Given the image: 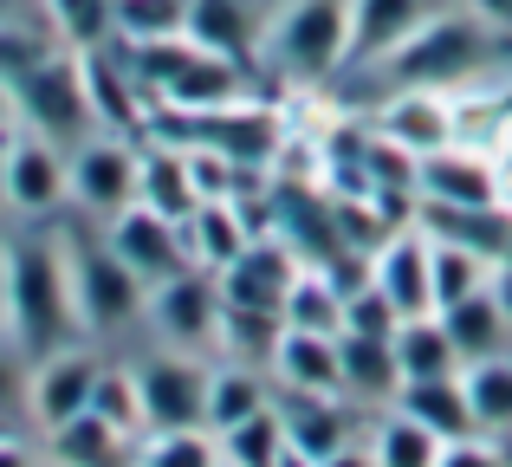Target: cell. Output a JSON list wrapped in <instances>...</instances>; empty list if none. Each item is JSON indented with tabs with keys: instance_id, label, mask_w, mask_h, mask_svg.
I'll use <instances>...</instances> for the list:
<instances>
[{
	"instance_id": "cell-1",
	"label": "cell",
	"mask_w": 512,
	"mask_h": 467,
	"mask_svg": "<svg viewBox=\"0 0 512 467\" xmlns=\"http://www.w3.org/2000/svg\"><path fill=\"white\" fill-rule=\"evenodd\" d=\"M0 247H7V338L20 344L33 364L52 357V351H65V344H85L59 228H26V234L0 240Z\"/></svg>"
},
{
	"instance_id": "cell-2",
	"label": "cell",
	"mask_w": 512,
	"mask_h": 467,
	"mask_svg": "<svg viewBox=\"0 0 512 467\" xmlns=\"http://www.w3.org/2000/svg\"><path fill=\"white\" fill-rule=\"evenodd\" d=\"M506 52H512V39L493 33L487 20H474V13L461 7V13H435L409 46L389 52V59L376 65V78H383V98L402 91V85H415V91H461V85H474V78L512 65Z\"/></svg>"
},
{
	"instance_id": "cell-3",
	"label": "cell",
	"mask_w": 512,
	"mask_h": 467,
	"mask_svg": "<svg viewBox=\"0 0 512 467\" xmlns=\"http://www.w3.org/2000/svg\"><path fill=\"white\" fill-rule=\"evenodd\" d=\"M350 52V0H279L260 33V65L286 91H325Z\"/></svg>"
},
{
	"instance_id": "cell-4",
	"label": "cell",
	"mask_w": 512,
	"mask_h": 467,
	"mask_svg": "<svg viewBox=\"0 0 512 467\" xmlns=\"http://www.w3.org/2000/svg\"><path fill=\"white\" fill-rule=\"evenodd\" d=\"M59 247H65V273H72L78 325H85L91 344H98V338H124L130 325H143V299H150V286H143V279L111 253V240H104L98 221L78 215L72 228H59Z\"/></svg>"
},
{
	"instance_id": "cell-5",
	"label": "cell",
	"mask_w": 512,
	"mask_h": 467,
	"mask_svg": "<svg viewBox=\"0 0 512 467\" xmlns=\"http://www.w3.org/2000/svg\"><path fill=\"white\" fill-rule=\"evenodd\" d=\"M0 202L13 221L46 228L59 208H72V176H65V143L39 137V130H13L0 143Z\"/></svg>"
},
{
	"instance_id": "cell-6",
	"label": "cell",
	"mask_w": 512,
	"mask_h": 467,
	"mask_svg": "<svg viewBox=\"0 0 512 467\" xmlns=\"http://www.w3.org/2000/svg\"><path fill=\"white\" fill-rule=\"evenodd\" d=\"M143 331H150L163 351L214 357V344H221V279L188 266V273L150 286V299H143Z\"/></svg>"
},
{
	"instance_id": "cell-7",
	"label": "cell",
	"mask_w": 512,
	"mask_h": 467,
	"mask_svg": "<svg viewBox=\"0 0 512 467\" xmlns=\"http://www.w3.org/2000/svg\"><path fill=\"white\" fill-rule=\"evenodd\" d=\"M13 98H20V130H39V137L65 143V150L98 130L91 98H85V65L65 46L52 52V59H39L26 78H13Z\"/></svg>"
},
{
	"instance_id": "cell-8",
	"label": "cell",
	"mask_w": 512,
	"mask_h": 467,
	"mask_svg": "<svg viewBox=\"0 0 512 467\" xmlns=\"http://www.w3.org/2000/svg\"><path fill=\"white\" fill-rule=\"evenodd\" d=\"M137 163L143 137H117V130H91L65 150V176H72V208L85 221H111L137 202Z\"/></svg>"
},
{
	"instance_id": "cell-9",
	"label": "cell",
	"mask_w": 512,
	"mask_h": 467,
	"mask_svg": "<svg viewBox=\"0 0 512 467\" xmlns=\"http://www.w3.org/2000/svg\"><path fill=\"white\" fill-rule=\"evenodd\" d=\"M137 396H143V429H208V370L214 357H188V351H163L137 357Z\"/></svg>"
},
{
	"instance_id": "cell-10",
	"label": "cell",
	"mask_w": 512,
	"mask_h": 467,
	"mask_svg": "<svg viewBox=\"0 0 512 467\" xmlns=\"http://www.w3.org/2000/svg\"><path fill=\"white\" fill-rule=\"evenodd\" d=\"M98 377H104V357L91 351V338L85 344H65V351H52V357H39L33 383H26V422L46 435V429H59V422L85 416Z\"/></svg>"
},
{
	"instance_id": "cell-11",
	"label": "cell",
	"mask_w": 512,
	"mask_h": 467,
	"mask_svg": "<svg viewBox=\"0 0 512 467\" xmlns=\"http://www.w3.org/2000/svg\"><path fill=\"white\" fill-rule=\"evenodd\" d=\"M98 228H104V240H111V253L143 279V286H163V279H175V273L195 266V260H188V240H182V221L150 215L143 202H130L124 215L98 221Z\"/></svg>"
},
{
	"instance_id": "cell-12",
	"label": "cell",
	"mask_w": 512,
	"mask_h": 467,
	"mask_svg": "<svg viewBox=\"0 0 512 467\" xmlns=\"http://www.w3.org/2000/svg\"><path fill=\"white\" fill-rule=\"evenodd\" d=\"M370 286L396 305L402 318H435V240L422 228H396L370 253Z\"/></svg>"
},
{
	"instance_id": "cell-13",
	"label": "cell",
	"mask_w": 512,
	"mask_h": 467,
	"mask_svg": "<svg viewBox=\"0 0 512 467\" xmlns=\"http://www.w3.org/2000/svg\"><path fill=\"white\" fill-rule=\"evenodd\" d=\"M415 195H422V202H441V208H506L493 156L467 150V143H448V150L422 156V163H415Z\"/></svg>"
},
{
	"instance_id": "cell-14",
	"label": "cell",
	"mask_w": 512,
	"mask_h": 467,
	"mask_svg": "<svg viewBox=\"0 0 512 467\" xmlns=\"http://www.w3.org/2000/svg\"><path fill=\"white\" fill-rule=\"evenodd\" d=\"M370 130L422 163V156H435V150H448V143H454V104H448V91L402 85V91H389V98L370 111Z\"/></svg>"
},
{
	"instance_id": "cell-15",
	"label": "cell",
	"mask_w": 512,
	"mask_h": 467,
	"mask_svg": "<svg viewBox=\"0 0 512 467\" xmlns=\"http://www.w3.org/2000/svg\"><path fill=\"white\" fill-rule=\"evenodd\" d=\"M266 377L279 396H344V351L325 331H279L273 357H266Z\"/></svg>"
},
{
	"instance_id": "cell-16",
	"label": "cell",
	"mask_w": 512,
	"mask_h": 467,
	"mask_svg": "<svg viewBox=\"0 0 512 467\" xmlns=\"http://www.w3.org/2000/svg\"><path fill=\"white\" fill-rule=\"evenodd\" d=\"M299 253L286 247L279 234H260V240H247V253H240L227 273H214L221 279V299L227 305H253V312H279L286 305V286L299 279Z\"/></svg>"
},
{
	"instance_id": "cell-17",
	"label": "cell",
	"mask_w": 512,
	"mask_h": 467,
	"mask_svg": "<svg viewBox=\"0 0 512 467\" xmlns=\"http://www.w3.org/2000/svg\"><path fill=\"white\" fill-rule=\"evenodd\" d=\"M435 13H441L435 0H350V52H344V65H383L389 52H402Z\"/></svg>"
},
{
	"instance_id": "cell-18",
	"label": "cell",
	"mask_w": 512,
	"mask_h": 467,
	"mask_svg": "<svg viewBox=\"0 0 512 467\" xmlns=\"http://www.w3.org/2000/svg\"><path fill=\"white\" fill-rule=\"evenodd\" d=\"M266 0H188V39L221 59L260 65V33H266Z\"/></svg>"
},
{
	"instance_id": "cell-19",
	"label": "cell",
	"mask_w": 512,
	"mask_h": 467,
	"mask_svg": "<svg viewBox=\"0 0 512 467\" xmlns=\"http://www.w3.org/2000/svg\"><path fill=\"white\" fill-rule=\"evenodd\" d=\"M39 442H46V467H137L143 435H130V429H117V422L85 409V416L46 429Z\"/></svg>"
},
{
	"instance_id": "cell-20",
	"label": "cell",
	"mask_w": 512,
	"mask_h": 467,
	"mask_svg": "<svg viewBox=\"0 0 512 467\" xmlns=\"http://www.w3.org/2000/svg\"><path fill=\"white\" fill-rule=\"evenodd\" d=\"M137 202L150 208V215H169V221H188V215H195L201 195H195V169H188V143H175V137H143Z\"/></svg>"
},
{
	"instance_id": "cell-21",
	"label": "cell",
	"mask_w": 512,
	"mask_h": 467,
	"mask_svg": "<svg viewBox=\"0 0 512 467\" xmlns=\"http://www.w3.org/2000/svg\"><path fill=\"white\" fill-rule=\"evenodd\" d=\"M273 409L286 422V442L312 461H325L331 448L357 442V403L350 396H279L273 390Z\"/></svg>"
},
{
	"instance_id": "cell-22",
	"label": "cell",
	"mask_w": 512,
	"mask_h": 467,
	"mask_svg": "<svg viewBox=\"0 0 512 467\" xmlns=\"http://www.w3.org/2000/svg\"><path fill=\"white\" fill-rule=\"evenodd\" d=\"M415 228L428 240H448V247H467L480 260L500 266L512 247V208H441V202H415Z\"/></svg>"
},
{
	"instance_id": "cell-23",
	"label": "cell",
	"mask_w": 512,
	"mask_h": 467,
	"mask_svg": "<svg viewBox=\"0 0 512 467\" xmlns=\"http://www.w3.org/2000/svg\"><path fill=\"white\" fill-rule=\"evenodd\" d=\"M389 409H402L409 422H422V429H428V435H441V442L480 435V422H474V403H467L461 370H454V377H422V383H402Z\"/></svg>"
},
{
	"instance_id": "cell-24",
	"label": "cell",
	"mask_w": 512,
	"mask_h": 467,
	"mask_svg": "<svg viewBox=\"0 0 512 467\" xmlns=\"http://www.w3.org/2000/svg\"><path fill=\"white\" fill-rule=\"evenodd\" d=\"M182 240H188V260H195L201 273H227V266L247 253V240H260V234H253V221H247L240 202H201L195 215L182 221Z\"/></svg>"
},
{
	"instance_id": "cell-25",
	"label": "cell",
	"mask_w": 512,
	"mask_h": 467,
	"mask_svg": "<svg viewBox=\"0 0 512 467\" xmlns=\"http://www.w3.org/2000/svg\"><path fill=\"white\" fill-rule=\"evenodd\" d=\"M266 403H273V377H266V370L214 357V370H208V435H227L234 422L260 416Z\"/></svg>"
},
{
	"instance_id": "cell-26",
	"label": "cell",
	"mask_w": 512,
	"mask_h": 467,
	"mask_svg": "<svg viewBox=\"0 0 512 467\" xmlns=\"http://www.w3.org/2000/svg\"><path fill=\"white\" fill-rule=\"evenodd\" d=\"M435 318L448 325L461 364H487V357H506L512 351V325H506L500 299H493V286L474 292V299H461V305H448V312H435Z\"/></svg>"
},
{
	"instance_id": "cell-27",
	"label": "cell",
	"mask_w": 512,
	"mask_h": 467,
	"mask_svg": "<svg viewBox=\"0 0 512 467\" xmlns=\"http://www.w3.org/2000/svg\"><path fill=\"white\" fill-rule=\"evenodd\" d=\"M344 351V396L350 403H370V409H389L402 390V370H396V344L389 338H338Z\"/></svg>"
},
{
	"instance_id": "cell-28",
	"label": "cell",
	"mask_w": 512,
	"mask_h": 467,
	"mask_svg": "<svg viewBox=\"0 0 512 467\" xmlns=\"http://www.w3.org/2000/svg\"><path fill=\"white\" fill-rule=\"evenodd\" d=\"M279 325L344 338V286L325 273V266H299V279L286 286V305H279Z\"/></svg>"
},
{
	"instance_id": "cell-29",
	"label": "cell",
	"mask_w": 512,
	"mask_h": 467,
	"mask_svg": "<svg viewBox=\"0 0 512 467\" xmlns=\"http://www.w3.org/2000/svg\"><path fill=\"white\" fill-rule=\"evenodd\" d=\"M39 26L65 52H98L117 39V0H39Z\"/></svg>"
},
{
	"instance_id": "cell-30",
	"label": "cell",
	"mask_w": 512,
	"mask_h": 467,
	"mask_svg": "<svg viewBox=\"0 0 512 467\" xmlns=\"http://www.w3.org/2000/svg\"><path fill=\"white\" fill-rule=\"evenodd\" d=\"M389 344H396V370H402V383H422V377H454V370H467L441 318H402V331H396Z\"/></svg>"
},
{
	"instance_id": "cell-31",
	"label": "cell",
	"mask_w": 512,
	"mask_h": 467,
	"mask_svg": "<svg viewBox=\"0 0 512 467\" xmlns=\"http://www.w3.org/2000/svg\"><path fill=\"white\" fill-rule=\"evenodd\" d=\"M370 455H376V467H435L441 461V435H428L422 422H409L402 409H376Z\"/></svg>"
},
{
	"instance_id": "cell-32",
	"label": "cell",
	"mask_w": 512,
	"mask_h": 467,
	"mask_svg": "<svg viewBox=\"0 0 512 467\" xmlns=\"http://www.w3.org/2000/svg\"><path fill=\"white\" fill-rule=\"evenodd\" d=\"M461 383H467V403H474L480 435H512V351L487 357V364H467Z\"/></svg>"
},
{
	"instance_id": "cell-33",
	"label": "cell",
	"mask_w": 512,
	"mask_h": 467,
	"mask_svg": "<svg viewBox=\"0 0 512 467\" xmlns=\"http://www.w3.org/2000/svg\"><path fill=\"white\" fill-rule=\"evenodd\" d=\"M221 442V461L227 467H279V455H286V422H279V409L266 403L260 416H247V422H234L227 435H214Z\"/></svg>"
},
{
	"instance_id": "cell-34",
	"label": "cell",
	"mask_w": 512,
	"mask_h": 467,
	"mask_svg": "<svg viewBox=\"0 0 512 467\" xmlns=\"http://www.w3.org/2000/svg\"><path fill=\"white\" fill-rule=\"evenodd\" d=\"M188 33V0H117V46H156Z\"/></svg>"
},
{
	"instance_id": "cell-35",
	"label": "cell",
	"mask_w": 512,
	"mask_h": 467,
	"mask_svg": "<svg viewBox=\"0 0 512 467\" xmlns=\"http://www.w3.org/2000/svg\"><path fill=\"white\" fill-rule=\"evenodd\" d=\"M487 286H493V260L435 240V312H448V305L474 299V292H487Z\"/></svg>"
},
{
	"instance_id": "cell-36",
	"label": "cell",
	"mask_w": 512,
	"mask_h": 467,
	"mask_svg": "<svg viewBox=\"0 0 512 467\" xmlns=\"http://www.w3.org/2000/svg\"><path fill=\"white\" fill-rule=\"evenodd\" d=\"M137 467H221V442L208 429H156L143 435Z\"/></svg>"
},
{
	"instance_id": "cell-37",
	"label": "cell",
	"mask_w": 512,
	"mask_h": 467,
	"mask_svg": "<svg viewBox=\"0 0 512 467\" xmlns=\"http://www.w3.org/2000/svg\"><path fill=\"white\" fill-rule=\"evenodd\" d=\"M91 416L117 422V429H130V435H150V429H143L137 370H130V364H111V357H104V377H98V390H91Z\"/></svg>"
},
{
	"instance_id": "cell-38",
	"label": "cell",
	"mask_w": 512,
	"mask_h": 467,
	"mask_svg": "<svg viewBox=\"0 0 512 467\" xmlns=\"http://www.w3.org/2000/svg\"><path fill=\"white\" fill-rule=\"evenodd\" d=\"M344 331H350V338H396V331H402V312L376 286H357L344 299Z\"/></svg>"
},
{
	"instance_id": "cell-39",
	"label": "cell",
	"mask_w": 512,
	"mask_h": 467,
	"mask_svg": "<svg viewBox=\"0 0 512 467\" xmlns=\"http://www.w3.org/2000/svg\"><path fill=\"white\" fill-rule=\"evenodd\" d=\"M26 383H33V357L0 331V429L7 416H26Z\"/></svg>"
},
{
	"instance_id": "cell-40",
	"label": "cell",
	"mask_w": 512,
	"mask_h": 467,
	"mask_svg": "<svg viewBox=\"0 0 512 467\" xmlns=\"http://www.w3.org/2000/svg\"><path fill=\"white\" fill-rule=\"evenodd\" d=\"M435 467H512L500 435H461V442H441V461Z\"/></svg>"
},
{
	"instance_id": "cell-41",
	"label": "cell",
	"mask_w": 512,
	"mask_h": 467,
	"mask_svg": "<svg viewBox=\"0 0 512 467\" xmlns=\"http://www.w3.org/2000/svg\"><path fill=\"white\" fill-rule=\"evenodd\" d=\"M0 467H46V455H39L33 442H20V435L0 429Z\"/></svg>"
},
{
	"instance_id": "cell-42",
	"label": "cell",
	"mask_w": 512,
	"mask_h": 467,
	"mask_svg": "<svg viewBox=\"0 0 512 467\" xmlns=\"http://www.w3.org/2000/svg\"><path fill=\"white\" fill-rule=\"evenodd\" d=\"M318 467H376V455H370V435H357V442H344V448H331Z\"/></svg>"
},
{
	"instance_id": "cell-43",
	"label": "cell",
	"mask_w": 512,
	"mask_h": 467,
	"mask_svg": "<svg viewBox=\"0 0 512 467\" xmlns=\"http://www.w3.org/2000/svg\"><path fill=\"white\" fill-rule=\"evenodd\" d=\"M467 13H474V20H487L493 33L512 39V0H467Z\"/></svg>"
},
{
	"instance_id": "cell-44",
	"label": "cell",
	"mask_w": 512,
	"mask_h": 467,
	"mask_svg": "<svg viewBox=\"0 0 512 467\" xmlns=\"http://www.w3.org/2000/svg\"><path fill=\"white\" fill-rule=\"evenodd\" d=\"M13 130H20V98H13V85L0 78V143H7Z\"/></svg>"
},
{
	"instance_id": "cell-45",
	"label": "cell",
	"mask_w": 512,
	"mask_h": 467,
	"mask_svg": "<svg viewBox=\"0 0 512 467\" xmlns=\"http://www.w3.org/2000/svg\"><path fill=\"white\" fill-rule=\"evenodd\" d=\"M493 299H500V312H506V325H512V260L493 266Z\"/></svg>"
},
{
	"instance_id": "cell-46",
	"label": "cell",
	"mask_w": 512,
	"mask_h": 467,
	"mask_svg": "<svg viewBox=\"0 0 512 467\" xmlns=\"http://www.w3.org/2000/svg\"><path fill=\"white\" fill-rule=\"evenodd\" d=\"M0 331H7V247H0Z\"/></svg>"
},
{
	"instance_id": "cell-47",
	"label": "cell",
	"mask_w": 512,
	"mask_h": 467,
	"mask_svg": "<svg viewBox=\"0 0 512 467\" xmlns=\"http://www.w3.org/2000/svg\"><path fill=\"white\" fill-rule=\"evenodd\" d=\"M279 467H318L312 455H299V448H286V455H279Z\"/></svg>"
},
{
	"instance_id": "cell-48",
	"label": "cell",
	"mask_w": 512,
	"mask_h": 467,
	"mask_svg": "<svg viewBox=\"0 0 512 467\" xmlns=\"http://www.w3.org/2000/svg\"><path fill=\"white\" fill-rule=\"evenodd\" d=\"M0 215H7V202H0Z\"/></svg>"
},
{
	"instance_id": "cell-49",
	"label": "cell",
	"mask_w": 512,
	"mask_h": 467,
	"mask_svg": "<svg viewBox=\"0 0 512 467\" xmlns=\"http://www.w3.org/2000/svg\"><path fill=\"white\" fill-rule=\"evenodd\" d=\"M266 7H279V0H266Z\"/></svg>"
},
{
	"instance_id": "cell-50",
	"label": "cell",
	"mask_w": 512,
	"mask_h": 467,
	"mask_svg": "<svg viewBox=\"0 0 512 467\" xmlns=\"http://www.w3.org/2000/svg\"><path fill=\"white\" fill-rule=\"evenodd\" d=\"M221 467H227V461H221Z\"/></svg>"
}]
</instances>
